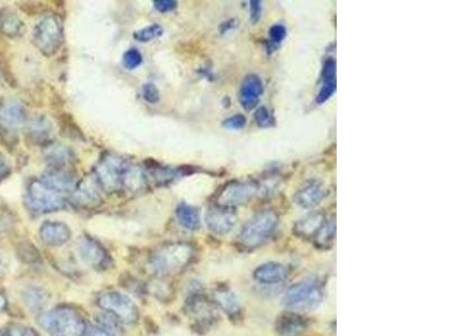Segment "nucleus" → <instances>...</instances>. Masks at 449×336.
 <instances>
[{"label": "nucleus", "instance_id": "nucleus-41", "mask_svg": "<svg viewBox=\"0 0 449 336\" xmlns=\"http://www.w3.org/2000/svg\"><path fill=\"white\" fill-rule=\"evenodd\" d=\"M87 336H113L107 333L105 330H100V328H91L87 333Z\"/></svg>", "mask_w": 449, "mask_h": 336}, {"label": "nucleus", "instance_id": "nucleus-4", "mask_svg": "<svg viewBox=\"0 0 449 336\" xmlns=\"http://www.w3.org/2000/svg\"><path fill=\"white\" fill-rule=\"evenodd\" d=\"M129 164L123 157L114 154H104L95 168L96 180L108 193L118 191L123 187L124 176Z\"/></svg>", "mask_w": 449, "mask_h": 336}, {"label": "nucleus", "instance_id": "nucleus-17", "mask_svg": "<svg viewBox=\"0 0 449 336\" xmlns=\"http://www.w3.org/2000/svg\"><path fill=\"white\" fill-rule=\"evenodd\" d=\"M336 61L334 58H327L325 61L323 71H321V87L319 90L318 96L316 98V101L318 105H323L325 102L328 101L335 93L337 87V81H336Z\"/></svg>", "mask_w": 449, "mask_h": 336}, {"label": "nucleus", "instance_id": "nucleus-30", "mask_svg": "<svg viewBox=\"0 0 449 336\" xmlns=\"http://www.w3.org/2000/svg\"><path fill=\"white\" fill-rule=\"evenodd\" d=\"M24 299L26 301L27 305L29 308H35L38 306H41L45 303V294L42 292L41 289H36V288H31L29 290L25 292V295H24Z\"/></svg>", "mask_w": 449, "mask_h": 336}, {"label": "nucleus", "instance_id": "nucleus-33", "mask_svg": "<svg viewBox=\"0 0 449 336\" xmlns=\"http://www.w3.org/2000/svg\"><path fill=\"white\" fill-rule=\"evenodd\" d=\"M286 36V27L281 24H275L270 28V44L271 47H277L282 43Z\"/></svg>", "mask_w": 449, "mask_h": 336}, {"label": "nucleus", "instance_id": "nucleus-38", "mask_svg": "<svg viewBox=\"0 0 449 336\" xmlns=\"http://www.w3.org/2000/svg\"><path fill=\"white\" fill-rule=\"evenodd\" d=\"M262 1L260 0H252L251 1V21L256 24L262 17Z\"/></svg>", "mask_w": 449, "mask_h": 336}, {"label": "nucleus", "instance_id": "nucleus-21", "mask_svg": "<svg viewBox=\"0 0 449 336\" xmlns=\"http://www.w3.org/2000/svg\"><path fill=\"white\" fill-rule=\"evenodd\" d=\"M24 23L12 9H0V33L7 37H18L24 32Z\"/></svg>", "mask_w": 449, "mask_h": 336}, {"label": "nucleus", "instance_id": "nucleus-18", "mask_svg": "<svg viewBox=\"0 0 449 336\" xmlns=\"http://www.w3.org/2000/svg\"><path fill=\"white\" fill-rule=\"evenodd\" d=\"M40 235L45 244L50 246H62L70 239L71 231L65 224L47 221L42 224Z\"/></svg>", "mask_w": 449, "mask_h": 336}, {"label": "nucleus", "instance_id": "nucleus-8", "mask_svg": "<svg viewBox=\"0 0 449 336\" xmlns=\"http://www.w3.org/2000/svg\"><path fill=\"white\" fill-rule=\"evenodd\" d=\"M257 184L252 180L231 182L226 184L219 192L218 203L224 208L247 203L256 194Z\"/></svg>", "mask_w": 449, "mask_h": 336}, {"label": "nucleus", "instance_id": "nucleus-40", "mask_svg": "<svg viewBox=\"0 0 449 336\" xmlns=\"http://www.w3.org/2000/svg\"><path fill=\"white\" fill-rule=\"evenodd\" d=\"M9 173H10V167H9L8 162L3 155L0 154V180L8 176Z\"/></svg>", "mask_w": 449, "mask_h": 336}, {"label": "nucleus", "instance_id": "nucleus-26", "mask_svg": "<svg viewBox=\"0 0 449 336\" xmlns=\"http://www.w3.org/2000/svg\"><path fill=\"white\" fill-rule=\"evenodd\" d=\"M323 224H324V217L319 213H316L299 221L295 224V233L301 237H309L315 235L316 232H318Z\"/></svg>", "mask_w": 449, "mask_h": 336}, {"label": "nucleus", "instance_id": "nucleus-7", "mask_svg": "<svg viewBox=\"0 0 449 336\" xmlns=\"http://www.w3.org/2000/svg\"><path fill=\"white\" fill-rule=\"evenodd\" d=\"M191 255L193 249L187 244H172L156 250L151 258V264L155 271L168 273L186 266Z\"/></svg>", "mask_w": 449, "mask_h": 336}, {"label": "nucleus", "instance_id": "nucleus-6", "mask_svg": "<svg viewBox=\"0 0 449 336\" xmlns=\"http://www.w3.org/2000/svg\"><path fill=\"white\" fill-rule=\"evenodd\" d=\"M321 301V290L317 285L304 281L288 289L283 304L290 310L306 312L317 308Z\"/></svg>", "mask_w": 449, "mask_h": 336}, {"label": "nucleus", "instance_id": "nucleus-10", "mask_svg": "<svg viewBox=\"0 0 449 336\" xmlns=\"http://www.w3.org/2000/svg\"><path fill=\"white\" fill-rule=\"evenodd\" d=\"M99 304L101 308L116 314L124 322H134L138 319V310L131 299L120 293H108L102 296Z\"/></svg>", "mask_w": 449, "mask_h": 336}, {"label": "nucleus", "instance_id": "nucleus-35", "mask_svg": "<svg viewBox=\"0 0 449 336\" xmlns=\"http://www.w3.org/2000/svg\"><path fill=\"white\" fill-rule=\"evenodd\" d=\"M219 303L222 304V308L228 312H236L238 310V303H237L235 296L231 293H220L217 295Z\"/></svg>", "mask_w": 449, "mask_h": 336}, {"label": "nucleus", "instance_id": "nucleus-13", "mask_svg": "<svg viewBox=\"0 0 449 336\" xmlns=\"http://www.w3.org/2000/svg\"><path fill=\"white\" fill-rule=\"evenodd\" d=\"M206 224L216 235H226L236 224V217L224 206H213L206 213Z\"/></svg>", "mask_w": 449, "mask_h": 336}, {"label": "nucleus", "instance_id": "nucleus-43", "mask_svg": "<svg viewBox=\"0 0 449 336\" xmlns=\"http://www.w3.org/2000/svg\"><path fill=\"white\" fill-rule=\"evenodd\" d=\"M6 305L7 301L6 299H5V296H3V294L0 293V312L6 308Z\"/></svg>", "mask_w": 449, "mask_h": 336}, {"label": "nucleus", "instance_id": "nucleus-3", "mask_svg": "<svg viewBox=\"0 0 449 336\" xmlns=\"http://www.w3.org/2000/svg\"><path fill=\"white\" fill-rule=\"evenodd\" d=\"M279 217L275 211L266 210L254 215L247 224L243 226L239 233V240L243 246L256 248L271 237L277 229Z\"/></svg>", "mask_w": 449, "mask_h": 336}, {"label": "nucleus", "instance_id": "nucleus-29", "mask_svg": "<svg viewBox=\"0 0 449 336\" xmlns=\"http://www.w3.org/2000/svg\"><path fill=\"white\" fill-rule=\"evenodd\" d=\"M317 242L320 246H327V244H332L335 237V222L330 221L328 224H323L320 229L317 232Z\"/></svg>", "mask_w": 449, "mask_h": 336}, {"label": "nucleus", "instance_id": "nucleus-11", "mask_svg": "<svg viewBox=\"0 0 449 336\" xmlns=\"http://www.w3.org/2000/svg\"><path fill=\"white\" fill-rule=\"evenodd\" d=\"M44 185L49 189L58 192L60 194L72 193L78 183L76 176L69 169H54L49 168L41 178Z\"/></svg>", "mask_w": 449, "mask_h": 336}, {"label": "nucleus", "instance_id": "nucleus-20", "mask_svg": "<svg viewBox=\"0 0 449 336\" xmlns=\"http://www.w3.org/2000/svg\"><path fill=\"white\" fill-rule=\"evenodd\" d=\"M44 155L50 168L54 169H67L73 158L70 149L60 144H51L44 151Z\"/></svg>", "mask_w": 449, "mask_h": 336}, {"label": "nucleus", "instance_id": "nucleus-15", "mask_svg": "<svg viewBox=\"0 0 449 336\" xmlns=\"http://www.w3.org/2000/svg\"><path fill=\"white\" fill-rule=\"evenodd\" d=\"M78 251L85 264L94 267H104L108 260L105 249L92 239L82 237L78 241Z\"/></svg>", "mask_w": 449, "mask_h": 336}, {"label": "nucleus", "instance_id": "nucleus-31", "mask_svg": "<svg viewBox=\"0 0 449 336\" xmlns=\"http://www.w3.org/2000/svg\"><path fill=\"white\" fill-rule=\"evenodd\" d=\"M254 118L260 127L266 128L275 125V117L272 116V113L270 112L268 108H259L254 115Z\"/></svg>", "mask_w": 449, "mask_h": 336}, {"label": "nucleus", "instance_id": "nucleus-5", "mask_svg": "<svg viewBox=\"0 0 449 336\" xmlns=\"http://www.w3.org/2000/svg\"><path fill=\"white\" fill-rule=\"evenodd\" d=\"M40 323L56 336H81L85 332V324L80 316L70 310H56L44 314Z\"/></svg>", "mask_w": 449, "mask_h": 336}, {"label": "nucleus", "instance_id": "nucleus-28", "mask_svg": "<svg viewBox=\"0 0 449 336\" xmlns=\"http://www.w3.org/2000/svg\"><path fill=\"white\" fill-rule=\"evenodd\" d=\"M142 63H143V56L138 49H131L124 53L123 64L127 70H135Z\"/></svg>", "mask_w": 449, "mask_h": 336}, {"label": "nucleus", "instance_id": "nucleus-16", "mask_svg": "<svg viewBox=\"0 0 449 336\" xmlns=\"http://www.w3.org/2000/svg\"><path fill=\"white\" fill-rule=\"evenodd\" d=\"M71 200L73 204L81 208H96L101 203V196L97 190V185L87 178L76 185V190L72 192Z\"/></svg>", "mask_w": 449, "mask_h": 336}, {"label": "nucleus", "instance_id": "nucleus-23", "mask_svg": "<svg viewBox=\"0 0 449 336\" xmlns=\"http://www.w3.org/2000/svg\"><path fill=\"white\" fill-rule=\"evenodd\" d=\"M175 215L182 226L188 230H197L200 226V215L195 206L180 203L175 210Z\"/></svg>", "mask_w": 449, "mask_h": 336}, {"label": "nucleus", "instance_id": "nucleus-24", "mask_svg": "<svg viewBox=\"0 0 449 336\" xmlns=\"http://www.w3.org/2000/svg\"><path fill=\"white\" fill-rule=\"evenodd\" d=\"M154 164L155 165H153L152 160H146V168L158 185L169 184L174 180L178 175H181L179 168L165 167V166H161L160 164L155 162Z\"/></svg>", "mask_w": 449, "mask_h": 336}, {"label": "nucleus", "instance_id": "nucleus-12", "mask_svg": "<svg viewBox=\"0 0 449 336\" xmlns=\"http://www.w3.org/2000/svg\"><path fill=\"white\" fill-rule=\"evenodd\" d=\"M263 92H264V85L260 76L256 74H250L240 84L239 102L245 110H253L259 105Z\"/></svg>", "mask_w": 449, "mask_h": 336}, {"label": "nucleus", "instance_id": "nucleus-36", "mask_svg": "<svg viewBox=\"0 0 449 336\" xmlns=\"http://www.w3.org/2000/svg\"><path fill=\"white\" fill-rule=\"evenodd\" d=\"M246 117L243 116V115H234V116L229 117L227 119H224L222 122V126H224L226 129H229V131H239L242 128L245 127Z\"/></svg>", "mask_w": 449, "mask_h": 336}, {"label": "nucleus", "instance_id": "nucleus-34", "mask_svg": "<svg viewBox=\"0 0 449 336\" xmlns=\"http://www.w3.org/2000/svg\"><path fill=\"white\" fill-rule=\"evenodd\" d=\"M142 96L146 102L155 105L160 101V91L153 83H145L142 87Z\"/></svg>", "mask_w": 449, "mask_h": 336}, {"label": "nucleus", "instance_id": "nucleus-14", "mask_svg": "<svg viewBox=\"0 0 449 336\" xmlns=\"http://www.w3.org/2000/svg\"><path fill=\"white\" fill-rule=\"evenodd\" d=\"M327 196V190L323 183L312 180L306 183L295 196V203L302 209H312L320 204Z\"/></svg>", "mask_w": 449, "mask_h": 336}, {"label": "nucleus", "instance_id": "nucleus-2", "mask_svg": "<svg viewBox=\"0 0 449 336\" xmlns=\"http://www.w3.org/2000/svg\"><path fill=\"white\" fill-rule=\"evenodd\" d=\"M24 201L27 210L34 215L60 211L65 208V200L62 194L49 189L38 180L29 183Z\"/></svg>", "mask_w": 449, "mask_h": 336}, {"label": "nucleus", "instance_id": "nucleus-1", "mask_svg": "<svg viewBox=\"0 0 449 336\" xmlns=\"http://www.w3.org/2000/svg\"><path fill=\"white\" fill-rule=\"evenodd\" d=\"M33 42L44 56H53L56 54L65 42L63 26L60 18L56 15H45L34 28Z\"/></svg>", "mask_w": 449, "mask_h": 336}, {"label": "nucleus", "instance_id": "nucleus-39", "mask_svg": "<svg viewBox=\"0 0 449 336\" xmlns=\"http://www.w3.org/2000/svg\"><path fill=\"white\" fill-rule=\"evenodd\" d=\"M10 336H38L34 330L24 326H14L10 328Z\"/></svg>", "mask_w": 449, "mask_h": 336}, {"label": "nucleus", "instance_id": "nucleus-32", "mask_svg": "<svg viewBox=\"0 0 449 336\" xmlns=\"http://www.w3.org/2000/svg\"><path fill=\"white\" fill-rule=\"evenodd\" d=\"M62 133H65V136L71 137L74 140H83V135H82L80 128L74 124L73 120H69V117L62 118Z\"/></svg>", "mask_w": 449, "mask_h": 336}, {"label": "nucleus", "instance_id": "nucleus-19", "mask_svg": "<svg viewBox=\"0 0 449 336\" xmlns=\"http://www.w3.org/2000/svg\"><path fill=\"white\" fill-rule=\"evenodd\" d=\"M288 276L286 267L277 262H268L256 268L254 271V278L262 284H279Z\"/></svg>", "mask_w": 449, "mask_h": 336}, {"label": "nucleus", "instance_id": "nucleus-37", "mask_svg": "<svg viewBox=\"0 0 449 336\" xmlns=\"http://www.w3.org/2000/svg\"><path fill=\"white\" fill-rule=\"evenodd\" d=\"M178 6V3L174 0H155L154 7L160 12H172Z\"/></svg>", "mask_w": 449, "mask_h": 336}, {"label": "nucleus", "instance_id": "nucleus-42", "mask_svg": "<svg viewBox=\"0 0 449 336\" xmlns=\"http://www.w3.org/2000/svg\"><path fill=\"white\" fill-rule=\"evenodd\" d=\"M233 23H235V21H228L222 23V26H220V32H228L229 29L234 28V27H235V24Z\"/></svg>", "mask_w": 449, "mask_h": 336}, {"label": "nucleus", "instance_id": "nucleus-9", "mask_svg": "<svg viewBox=\"0 0 449 336\" xmlns=\"http://www.w3.org/2000/svg\"><path fill=\"white\" fill-rule=\"evenodd\" d=\"M27 121L26 109L17 100H6L0 105V128L14 135Z\"/></svg>", "mask_w": 449, "mask_h": 336}, {"label": "nucleus", "instance_id": "nucleus-22", "mask_svg": "<svg viewBox=\"0 0 449 336\" xmlns=\"http://www.w3.org/2000/svg\"><path fill=\"white\" fill-rule=\"evenodd\" d=\"M52 125L45 117H38L29 122L28 137L34 144L45 145L50 142Z\"/></svg>", "mask_w": 449, "mask_h": 336}, {"label": "nucleus", "instance_id": "nucleus-27", "mask_svg": "<svg viewBox=\"0 0 449 336\" xmlns=\"http://www.w3.org/2000/svg\"><path fill=\"white\" fill-rule=\"evenodd\" d=\"M163 27L158 25V24H152L149 26L144 27V28L140 29L138 32H135L134 38L136 41L142 42V43H147V42L152 41L154 38L163 35Z\"/></svg>", "mask_w": 449, "mask_h": 336}, {"label": "nucleus", "instance_id": "nucleus-25", "mask_svg": "<svg viewBox=\"0 0 449 336\" xmlns=\"http://www.w3.org/2000/svg\"><path fill=\"white\" fill-rule=\"evenodd\" d=\"M304 323L297 316H282L277 321V333L281 336H297L304 330Z\"/></svg>", "mask_w": 449, "mask_h": 336}]
</instances>
